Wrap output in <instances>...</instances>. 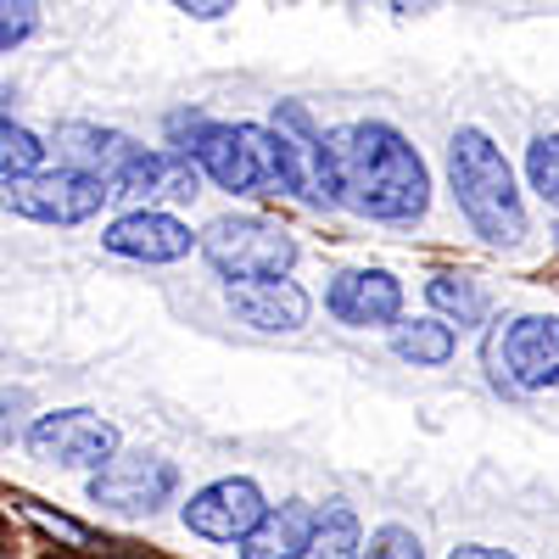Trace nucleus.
Here are the masks:
<instances>
[{
  "mask_svg": "<svg viewBox=\"0 0 559 559\" xmlns=\"http://www.w3.org/2000/svg\"><path fill=\"white\" fill-rule=\"evenodd\" d=\"M313 526H319V509L302 503V498L263 509V521L241 537V559H308Z\"/></svg>",
  "mask_w": 559,
  "mask_h": 559,
  "instance_id": "obj_14",
  "label": "nucleus"
},
{
  "mask_svg": "<svg viewBox=\"0 0 559 559\" xmlns=\"http://www.w3.org/2000/svg\"><path fill=\"white\" fill-rule=\"evenodd\" d=\"M112 202V185L96 174H79V168H28L0 179V207L28 218V224H84L96 218Z\"/></svg>",
  "mask_w": 559,
  "mask_h": 559,
  "instance_id": "obj_4",
  "label": "nucleus"
},
{
  "mask_svg": "<svg viewBox=\"0 0 559 559\" xmlns=\"http://www.w3.org/2000/svg\"><path fill=\"white\" fill-rule=\"evenodd\" d=\"M448 179H453V202L459 213L476 224V236L492 247H515L526 236V207L515 191L503 152L492 146L487 129H459L448 146Z\"/></svg>",
  "mask_w": 559,
  "mask_h": 559,
  "instance_id": "obj_3",
  "label": "nucleus"
},
{
  "mask_svg": "<svg viewBox=\"0 0 559 559\" xmlns=\"http://www.w3.org/2000/svg\"><path fill=\"white\" fill-rule=\"evenodd\" d=\"M174 7L191 12V17H202V23H218V17L236 12V0H174Z\"/></svg>",
  "mask_w": 559,
  "mask_h": 559,
  "instance_id": "obj_24",
  "label": "nucleus"
},
{
  "mask_svg": "<svg viewBox=\"0 0 559 559\" xmlns=\"http://www.w3.org/2000/svg\"><path fill=\"white\" fill-rule=\"evenodd\" d=\"M39 23V7L34 0H0V51H12V45H23Z\"/></svg>",
  "mask_w": 559,
  "mask_h": 559,
  "instance_id": "obj_22",
  "label": "nucleus"
},
{
  "mask_svg": "<svg viewBox=\"0 0 559 559\" xmlns=\"http://www.w3.org/2000/svg\"><path fill=\"white\" fill-rule=\"evenodd\" d=\"M0 107H7V90H0Z\"/></svg>",
  "mask_w": 559,
  "mask_h": 559,
  "instance_id": "obj_27",
  "label": "nucleus"
},
{
  "mask_svg": "<svg viewBox=\"0 0 559 559\" xmlns=\"http://www.w3.org/2000/svg\"><path fill=\"white\" fill-rule=\"evenodd\" d=\"M342 324L353 331H369V324H397L403 313V286L386 274V269H347L331 280V297H324Z\"/></svg>",
  "mask_w": 559,
  "mask_h": 559,
  "instance_id": "obj_13",
  "label": "nucleus"
},
{
  "mask_svg": "<svg viewBox=\"0 0 559 559\" xmlns=\"http://www.w3.org/2000/svg\"><path fill=\"white\" fill-rule=\"evenodd\" d=\"M197 247L224 280H274V274H292V263H297L292 229H280L269 218H252V213L213 218L197 236Z\"/></svg>",
  "mask_w": 559,
  "mask_h": 559,
  "instance_id": "obj_5",
  "label": "nucleus"
},
{
  "mask_svg": "<svg viewBox=\"0 0 559 559\" xmlns=\"http://www.w3.org/2000/svg\"><path fill=\"white\" fill-rule=\"evenodd\" d=\"M45 163V146H39V134H28L23 123H7L0 118V179H12V174H28Z\"/></svg>",
  "mask_w": 559,
  "mask_h": 559,
  "instance_id": "obj_20",
  "label": "nucleus"
},
{
  "mask_svg": "<svg viewBox=\"0 0 559 559\" xmlns=\"http://www.w3.org/2000/svg\"><path fill=\"white\" fill-rule=\"evenodd\" d=\"M102 247L129 258V263H179L185 252L197 247V236L174 213H163V207H129L123 218L107 224Z\"/></svg>",
  "mask_w": 559,
  "mask_h": 559,
  "instance_id": "obj_11",
  "label": "nucleus"
},
{
  "mask_svg": "<svg viewBox=\"0 0 559 559\" xmlns=\"http://www.w3.org/2000/svg\"><path fill=\"white\" fill-rule=\"evenodd\" d=\"M179 471L174 459L157 453H112L96 476H90V503L112 509V515H157L163 503H174Z\"/></svg>",
  "mask_w": 559,
  "mask_h": 559,
  "instance_id": "obj_7",
  "label": "nucleus"
},
{
  "mask_svg": "<svg viewBox=\"0 0 559 559\" xmlns=\"http://www.w3.org/2000/svg\"><path fill=\"white\" fill-rule=\"evenodd\" d=\"M308 292L297 280L274 274V280H229V313L263 336H292L308 324Z\"/></svg>",
  "mask_w": 559,
  "mask_h": 559,
  "instance_id": "obj_12",
  "label": "nucleus"
},
{
  "mask_svg": "<svg viewBox=\"0 0 559 559\" xmlns=\"http://www.w3.org/2000/svg\"><path fill=\"white\" fill-rule=\"evenodd\" d=\"M185 152L197 157V168L229 197H297V163H292V140L274 123H202Z\"/></svg>",
  "mask_w": 559,
  "mask_h": 559,
  "instance_id": "obj_2",
  "label": "nucleus"
},
{
  "mask_svg": "<svg viewBox=\"0 0 559 559\" xmlns=\"http://www.w3.org/2000/svg\"><path fill=\"white\" fill-rule=\"evenodd\" d=\"M336 191L376 224H414L431 207V168L392 123H347L324 134Z\"/></svg>",
  "mask_w": 559,
  "mask_h": 559,
  "instance_id": "obj_1",
  "label": "nucleus"
},
{
  "mask_svg": "<svg viewBox=\"0 0 559 559\" xmlns=\"http://www.w3.org/2000/svg\"><path fill=\"white\" fill-rule=\"evenodd\" d=\"M526 179L548 207H559V134H537L526 146Z\"/></svg>",
  "mask_w": 559,
  "mask_h": 559,
  "instance_id": "obj_19",
  "label": "nucleus"
},
{
  "mask_svg": "<svg viewBox=\"0 0 559 559\" xmlns=\"http://www.w3.org/2000/svg\"><path fill=\"white\" fill-rule=\"evenodd\" d=\"M134 152L140 146L123 129H102V123H62L57 129V163L79 168V174H96V179H112L118 168H129Z\"/></svg>",
  "mask_w": 559,
  "mask_h": 559,
  "instance_id": "obj_15",
  "label": "nucleus"
},
{
  "mask_svg": "<svg viewBox=\"0 0 559 559\" xmlns=\"http://www.w3.org/2000/svg\"><path fill=\"white\" fill-rule=\"evenodd\" d=\"M453 324L448 319H408V324H397L392 331V353L403 358V364H414V369H437V364H448L453 358Z\"/></svg>",
  "mask_w": 559,
  "mask_h": 559,
  "instance_id": "obj_16",
  "label": "nucleus"
},
{
  "mask_svg": "<svg viewBox=\"0 0 559 559\" xmlns=\"http://www.w3.org/2000/svg\"><path fill=\"white\" fill-rule=\"evenodd\" d=\"M448 559H521V554H509V548H481V543H464V548H453Z\"/></svg>",
  "mask_w": 559,
  "mask_h": 559,
  "instance_id": "obj_25",
  "label": "nucleus"
},
{
  "mask_svg": "<svg viewBox=\"0 0 559 559\" xmlns=\"http://www.w3.org/2000/svg\"><path fill=\"white\" fill-rule=\"evenodd\" d=\"M487 369L509 392H548L559 386V313H521L492 331Z\"/></svg>",
  "mask_w": 559,
  "mask_h": 559,
  "instance_id": "obj_6",
  "label": "nucleus"
},
{
  "mask_svg": "<svg viewBox=\"0 0 559 559\" xmlns=\"http://www.w3.org/2000/svg\"><path fill=\"white\" fill-rule=\"evenodd\" d=\"M202 168L191 152H134L129 168H118L107 185L118 202L134 207H157V202H197L202 197Z\"/></svg>",
  "mask_w": 559,
  "mask_h": 559,
  "instance_id": "obj_10",
  "label": "nucleus"
},
{
  "mask_svg": "<svg viewBox=\"0 0 559 559\" xmlns=\"http://www.w3.org/2000/svg\"><path fill=\"white\" fill-rule=\"evenodd\" d=\"M364 554V526L347 503L319 509V526H313V548L308 559H358Z\"/></svg>",
  "mask_w": 559,
  "mask_h": 559,
  "instance_id": "obj_18",
  "label": "nucleus"
},
{
  "mask_svg": "<svg viewBox=\"0 0 559 559\" xmlns=\"http://www.w3.org/2000/svg\"><path fill=\"white\" fill-rule=\"evenodd\" d=\"M23 414H28V397H23V392H0V442H12V437H17Z\"/></svg>",
  "mask_w": 559,
  "mask_h": 559,
  "instance_id": "obj_23",
  "label": "nucleus"
},
{
  "mask_svg": "<svg viewBox=\"0 0 559 559\" xmlns=\"http://www.w3.org/2000/svg\"><path fill=\"white\" fill-rule=\"evenodd\" d=\"M28 453L39 464H62V471H90L118 453V426L90 408H62V414H39L28 426Z\"/></svg>",
  "mask_w": 559,
  "mask_h": 559,
  "instance_id": "obj_8",
  "label": "nucleus"
},
{
  "mask_svg": "<svg viewBox=\"0 0 559 559\" xmlns=\"http://www.w3.org/2000/svg\"><path fill=\"white\" fill-rule=\"evenodd\" d=\"M392 7H397V12H431L437 0H392Z\"/></svg>",
  "mask_w": 559,
  "mask_h": 559,
  "instance_id": "obj_26",
  "label": "nucleus"
},
{
  "mask_svg": "<svg viewBox=\"0 0 559 559\" xmlns=\"http://www.w3.org/2000/svg\"><path fill=\"white\" fill-rule=\"evenodd\" d=\"M263 509H269V498H263V487L252 476H224V481H207L179 515L207 543H241L263 521Z\"/></svg>",
  "mask_w": 559,
  "mask_h": 559,
  "instance_id": "obj_9",
  "label": "nucleus"
},
{
  "mask_svg": "<svg viewBox=\"0 0 559 559\" xmlns=\"http://www.w3.org/2000/svg\"><path fill=\"white\" fill-rule=\"evenodd\" d=\"M426 297H431V308H437L448 324H459V331H476V324L487 319V297H481L464 274H431V280H426Z\"/></svg>",
  "mask_w": 559,
  "mask_h": 559,
  "instance_id": "obj_17",
  "label": "nucleus"
},
{
  "mask_svg": "<svg viewBox=\"0 0 559 559\" xmlns=\"http://www.w3.org/2000/svg\"><path fill=\"white\" fill-rule=\"evenodd\" d=\"M358 559H426V543H419L408 526H381V532H369Z\"/></svg>",
  "mask_w": 559,
  "mask_h": 559,
  "instance_id": "obj_21",
  "label": "nucleus"
}]
</instances>
